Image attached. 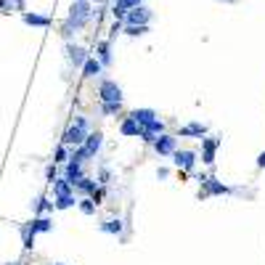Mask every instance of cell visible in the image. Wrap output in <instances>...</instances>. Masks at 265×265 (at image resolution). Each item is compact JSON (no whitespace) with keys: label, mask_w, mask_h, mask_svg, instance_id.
<instances>
[{"label":"cell","mask_w":265,"mask_h":265,"mask_svg":"<svg viewBox=\"0 0 265 265\" xmlns=\"http://www.w3.org/2000/svg\"><path fill=\"white\" fill-rule=\"evenodd\" d=\"M93 19V8H90V0H72V8H69V16L61 27V35L64 40H69L74 32H82L85 27L90 24Z\"/></svg>","instance_id":"cell-1"},{"label":"cell","mask_w":265,"mask_h":265,"mask_svg":"<svg viewBox=\"0 0 265 265\" xmlns=\"http://www.w3.org/2000/svg\"><path fill=\"white\" fill-rule=\"evenodd\" d=\"M88 132H90L88 117H74V122L66 127V132L61 136V144L64 146H82L85 138H88Z\"/></svg>","instance_id":"cell-2"},{"label":"cell","mask_w":265,"mask_h":265,"mask_svg":"<svg viewBox=\"0 0 265 265\" xmlns=\"http://www.w3.org/2000/svg\"><path fill=\"white\" fill-rule=\"evenodd\" d=\"M98 101L101 103H122V88L117 85V80L98 82Z\"/></svg>","instance_id":"cell-3"},{"label":"cell","mask_w":265,"mask_h":265,"mask_svg":"<svg viewBox=\"0 0 265 265\" xmlns=\"http://www.w3.org/2000/svg\"><path fill=\"white\" fill-rule=\"evenodd\" d=\"M202 181V191H199V199H207V196H225V194H231V188L225 186V183H220L217 178H207V175H202L199 178Z\"/></svg>","instance_id":"cell-4"},{"label":"cell","mask_w":265,"mask_h":265,"mask_svg":"<svg viewBox=\"0 0 265 265\" xmlns=\"http://www.w3.org/2000/svg\"><path fill=\"white\" fill-rule=\"evenodd\" d=\"M162 132H165V122L157 117V119H151L149 125H141L138 138H141V141H146V144H154L157 136H162Z\"/></svg>","instance_id":"cell-5"},{"label":"cell","mask_w":265,"mask_h":265,"mask_svg":"<svg viewBox=\"0 0 265 265\" xmlns=\"http://www.w3.org/2000/svg\"><path fill=\"white\" fill-rule=\"evenodd\" d=\"M151 146H154V151H157L159 157H173V151L178 149V138L162 132V136H157V141H154Z\"/></svg>","instance_id":"cell-6"},{"label":"cell","mask_w":265,"mask_h":265,"mask_svg":"<svg viewBox=\"0 0 265 265\" xmlns=\"http://www.w3.org/2000/svg\"><path fill=\"white\" fill-rule=\"evenodd\" d=\"M151 19H154V14H151V8H146L144 3L130 8L127 16H125V24H151Z\"/></svg>","instance_id":"cell-7"},{"label":"cell","mask_w":265,"mask_h":265,"mask_svg":"<svg viewBox=\"0 0 265 265\" xmlns=\"http://www.w3.org/2000/svg\"><path fill=\"white\" fill-rule=\"evenodd\" d=\"M173 162L178 170H194L196 167V154L188 149H175L173 151Z\"/></svg>","instance_id":"cell-8"},{"label":"cell","mask_w":265,"mask_h":265,"mask_svg":"<svg viewBox=\"0 0 265 265\" xmlns=\"http://www.w3.org/2000/svg\"><path fill=\"white\" fill-rule=\"evenodd\" d=\"M217 146H220V138H215V136H204L202 138V162L204 165H212L215 162Z\"/></svg>","instance_id":"cell-9"},{"label":"cell","mask_w":265,"mask_h":265,"mask_svg":"<svg viewBox=\"0 0 265 265\" xmlns=\"http://www.w3.org/2000/svg\"><path fill=\"white\" fill-rule=\"evenodd\" d=\"M88 56H90V53L85 51L82 45H72V43L66 45V59H69V64L74 66V69H82V64L88 61Z\"/></svg>","instance_id":"cell-10"},{"label":"cell","mask_w":265,"mask_h":265,"mask_svg":"<svg viewBox=\"0 0 265 265\" xmlns=\"http://www.w3.org/2000/svg\"><path fill=\"white\" fill-rule=\"evenodd\" d=\"M204 136H207V125H202V122H188V125H183L178 130V138H199L202 141Z\"/></svg>","instance_id":"cell-11"},{"label":"cell","mask_w":265,"mask_h":265,"mask_svg":"<svg viewBox=\"0 0 265 265\" xmlns=\"http://www.w3.org/2000/svg\"><path fill=\"white\" fill-rule=\"evenodd\" d=\"M141 3H144V0H114V3H111V14H114V19H119V22H125L130 8H136Z\"/></svg>","instance_id":"cell-12"},{"label":"cell","mask_w":265,"mask_h":265,"mask_svg":"<svg viewBox=\"0 0 265 265\" xmlns=\"http://www.w3.org/2000/svg\"><path fill=\"white\" fill-rule=\"evenodd\" d=\"M22 22L27 27H43V30H48V27H51V16H43V14H35V11H24Z\"/></svg>","instance_id":"cell-13"},{"label":"cell","mask_w":265,"mask_h":265,"mask_svg":"<svg viewBox=\"0 0 265 265\" xmlns=\"http://www.w3.org/2000/svg\"><path fill=\"white\" fill-rule=\"evenodd\" d=\"M82 175H85V173H82V162H74V159H69V162H66V170H64V178L74 186Z\"/></svg>","instance_id":"cell-14"},{"label":"cell","mask_w":265,"mask_h":265,"mask_svg":"<svg viewBox=\"0 0 265 265\" xmlns=\"http://www.w3.org/2000/svg\"><path fill=\"white\" fill-rule=\"evenodd\" d=\"M82 146L88 149L90 157H96L98 151H101V146H103V136H101V132H88V138H85Z\"/></svg>","instance_id":"cell-15"},{"label":"cell","mask_w":265,"mask_h":265,"mask_svg":"<svg viewBox=\"0 0 265 265\" xmlns=\"http://www.w3.org/2000/svg\"><path fill=\"white\" fill-rule=\"evenodd\" d=\"M122 228H125V225H122L119 217H109V220H103V223L98 225V231H101V233H109V236H119Z\"/></svg>","instance_id":"cell-16"},{"label":"cell","mask_w":265,"mask_h":265,"mask_svg":"<svg viewBox=\"0 0 265 265\" xmlns=\"http://www.w3.org/2000/svg\"><path fill=\"white\" fill-rule=\"evenodd\" d=\"M119 132H122V136H127V138H138V132H141V125H138V122L132 119L130 114H127L125 119L119 122Z\"/></svg>","instance_id":"cell-17"},{"label":"cell","mask_w":265,"mask_h":265,"mask_svg":"<svg viewBox=\"0 0 265 265\" xmlns=\"http://www.w3.org/2000/svg\"><path fill=\"white\" fill-rule=\"evenodd\" d=\"M30 228L35 233H48V231H53V220H51L48 215H37L35 220L30 223Z\"/></svg>","instance_id":"cell-18"},{"label":"cell","mask_w":265,"mask_h":265,"mask_svg":"<svg viewBox=\"0 0 265 265\" xmlns=\"http://www.w3.org/2000/svg\"><path fill=\"white\" fill-rule=\"evenodd\" d=\"M103 64L96 59V56H88V61L82 64V77H96V74H101Z\"/></svg>","instance_id":"cell-19"},{"label":"cell","mask_w":265,"mask_h":265,"mask_svg":"<svg viewBox=\"0 0 265 265\" xmlns=\"http://www.w3.org/2000/svg\"><path fill=\"white\" fill-rule=\"evenodd\" d=\"M130 117L136 119L138 125H149V122H151V119H157L159 114H157L154 109H132V111H130Z\"/></svg>","instance_id":"cell-20"},{"label":"cell","mask_w":265,"mask_h":265,"mask_svg":"<svg viewBox=\"0 0 265 265\" xmlns=\"http://www.w3.org/2000/svg\"><path fill=\"white\" fill-rule=\"evenodd\" d=\"M96 59H98L103 66H111V43H109V40H101V43H98Z\"/></svg>","instance_id":"cell-21"},{"label":"cell","mask_w":265,"mask_h":265,"mask_svg":"<svg viewBox=\"0 0 265 265\" xmlns=\"http://www.w3.org/2000/svg\"><path fill=\"white\" fill-rule=\"evenodd\" d=\"M51 186H53V196H69V194H74V186L66 181V178H56Z\"/></svg>","instance_id":"cell-22"},{"label":"cell","mask_w":265,"mask_h":265,"mask_svg":"<svg viewBox=\"0 0 265 265\" xmlns=\"http://www.w3.org/2000/svg\"><path fill=\"white\" fill-rule=\"evenodd\" d=\"M122 32L130 37H144V35H149V24H125Z\"/></svg>","instance_id":"cell-23"},{"label":"cell","mask_w":265,"mask_h":265,"mask_svg":"<svg viewBox=\"0 0 265 265\" xmlns=\"http://www.w3.org/2000/svg\"><path fill=\"white\" fill-rule=\"evenodd\" d=\"M77 207H80V212L82 215H96V202H93V196H82V199H77Z\"/></svg>","instance_id":"cell-24"},{"label":"cell","mask_w":265,"mask_h":265,"mask_svg":"<svg viewBox=\"0 0 265 265\" xmlns=\"http://www.w3.org/2000/svg\"><path fill=\"white\" fill-rule=\"evenodd\" d=\"M53 207H56L53 202H48L45 196H40V199L32 204V210H35V215H45V212H53Z\"/></svg>","instance_id":"cell-25"},{"label":"cell","mask_w":265,"mask_h":265,"mask_svg":"<svg viewBox=\"0 0 265 265\" xmlns=\"http://www.w3.org/2000/svg\"><path fill=\"white\" fill-rule=\"evenodd\" d=\"M56 210H69V207H74L77 204V196L74 194H69V196H56Z\"/></svg>","instance_id":"cell-26"},{"label":"cell","mask_w":265,"mask_h":265,"mask_svg":"<svg viewBox=\"0 0 265 265\" xmlns=\"http://www.w3.org/2000/svg\"><path fill=\"white\" fill-rule=\"evenodd\" d=\"M22 241H24V249H32L35 247V231L30 228V223L22 225Z\"/></svg>","instance_id":"cell-27"},{"label":"cell","mask_w":265,"mask_h":265,"mask_svg":"<svg viewBox=\"0 0 265 265\" xmlns=\"http://www.w3.org/2000/svg\"><path fill=\"white\" fill-rule=\"evenodd\" d=\"M53 162L56 165H64V162H69V146H59V149H56V154H53Z\"/></svg>","instance_id":"cell-28"},{"label":"cell","mask_w":265,"mask_h":265,"mask_svg":"<svg viewBox=\"0 0 265 265\" xmlns=\"http://www.w3.org/2000/svg\"><path fill=\"white\" fill-rule=\"evenodd\" d=\"M119 111H122V103H101V114H103V117L119 114Z\"/></svg>","instance_id":"cell-29"},{"label":"cell","mask_w":265,"mask_h":265,"mask_svg":"<svg viewBox=\"0 0 265 265\" xmlns=\"http://www.w3.org/2000/svg\"><path fill=\"white\" fill-rule=\"evenodd\" d=\"M8 11L24 14V11H27V0H8Z\"/></svg>","instance_id":"cell-30"},{"label":"cell","mask_w":265,"mask_h":265,"mask_svg":"<svg viewBox=\"0 0 265 265\" xmlns=\"http://www.w3.org/2000/svg\"><path fill=\"white\" fill-rule=\"evenodd\" d=\"M45 178H48V183H53V181H56V162L45 167Z\"/></svg>","instance_id":"cell-31"},{"label":"cell","mask_w":265,"mask_h":265,"mask_svg":"<svg viewBox=\"0 0 265 265\" xmlns=\"http://www.w3.org/2000/svg\"><path fill=\"white\" fill-rule=\"evenodd\" d=\"M106 181H109V170H106V167H103V170H101V173H98V183H106Z\"/></svg>","instance_id":"cell-32"},{"label":"cell","mask_w":265,"mask_h":265,"mask_svg":"<svg viewBox=\"0 0 265 265\" xmlns=\"http://www.w3.org/2000/svg\"><path fill=\"white\" fill-rule=\"evenodd\" d=\"M167 175H170L167 167H159V170H157V178H167Z\"/></svg>","instance_id":"cell-33"},{"label":"cell","mask_w":265,"mask_h":265,"mask_svg":"<svg viewBox=\"0 0 265 265\" xmlns=\"http://www.w3.org/2000/svg\"><path fill=\"white\" fill-rule=\"evenodd\" d=\"M0 14H11L8 11V0H0Z\"/></svg>","instance_id":"cell-34"},{"label":"cell","mask_w":265,"mask_h":265,"mask_svg":"<svg viewBox=\"0 0 265 265\" xmlns=\"http://www.w3.org/2000/svg\"><path fill=\"white\" fill-rule=\"evenodd\" d=\"M257 167H260V170H265V151H262V154L257 157Z\"/></svg>","instance_id":"cell-35"},{"label":"cell","mask_w":265,"mask_h":265,"mask_svg":"<svg viewBox=\"0 0 265 265\" xmlns=\"http://www.w3.org/2000/svg\"><path fill=\"white\" fill-rule=\"evenodd\" d=\"M8 265H22V262H8Z\"/></svg>","instance_id":"cell-36"},{"label":"cell","mask_w":265,"mask_h":265,"mask_svg":"<svg viewBox=\"0 0 265 265\" xmlns=\"http://www.w3.org/2000/svg\"><path fill=\"white\" fill-rule=\"evenodd\" d=\"M56 265H64V262H56Z\"/></svg>","instance_id":"cell-37"},{"label":"cell","mask_w":265,"mask_h":265,"mask_svg":"<svg viewBox=\"0 0 265 265\" xmlns=\"http://www.w3.org/2000/svg\"><path fill=\"white\" fill-rule=\"evenodd\" d=\"M101 3H106V0H101Z\"/></svg>","instance_id":"cell-38"}]
</instances>
